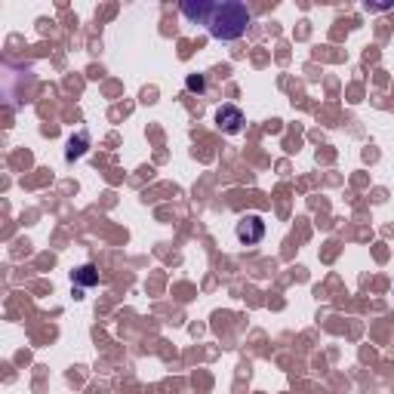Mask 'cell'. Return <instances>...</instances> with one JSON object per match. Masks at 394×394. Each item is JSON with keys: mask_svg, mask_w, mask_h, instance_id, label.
I'll use <instances>...</instances> for the list:
<instances>
[{"mask_svg": "<svg viewBox=\"0 0 394 394\" xmlns=\"http://www.w3.org/2000/svg\"><path fill=\"white\" fill-rule=\"evenodd\" d=\"M250 22H253V13L247 10V4L240 0H225V4H216L213 13L207 19V31L209 37L216 40H238L247 35Z\"/></svg>", "mask_w": 394, "mask_h": 394, "instance_id": "obj_1", "label": "cell"}, {"mask_svg": "<svg viewBox=\"0 0 394 394\" xmlns=\"http://www.w3.org/2000/svg\"><path fill=\"white\" fill-rule=\"evenodd\" d=\"M234 238H238L244 247H256L259 240L265 238V219H262L259 213H247V216H240L238 225H234Z\"/></svg>", "mask_w": 394, "mask_h": 394, "instance_id": "obj_2", "label": "cell"}, {"mask_svg": "<svg viewBox=\"0 0 394 394\" xmlns=\"http://www.w3.org/2000/svg\"><path fill=\"white\" fill-rule=\"evenodd\" d=\"M244 111H240L238 105H222L216 108V127L222 133H228V136H238L240 130H244Z\"/></svg>", "mask_w": 394, "mask_h": 394, "instance_id": "obj_3", "label": "cell"}, {"mask_svg": "<svg viewBox=\"0 0 394 394\" xmlns=\"http://www.w3.org/2000/svg\"><path fill=\"white\" fill-rule=\"evenodd\" d=\"M213 6H216V4H207V0H185V4H182L179 10H182V16H185L188 22H200V25H207L209 13H213Z\"/></svg>", "mask_w": 394, "mask_h": 394, "instance_id": "obj_4", "label": "cell"}, {"mask_svg": "<svg viewBox=\"0 0 394 394\" xmlns=\"http://www.w3.org/2000/svg\"><path fill=\"white\" fill-rule=\"evenodd\" d=\"M71 283H74L78 290L96 287V283H99V271H96V265H80V268H74V271H71Z\"/></svg>", "mask_w": 394, "mask_h": 394, "instance_id": "obj_5", "label": "cell"}, {"mask_svg": "<svg viewBox=\"0 0 394 394\" xmlns=\"http://www.w3.org/2000/svg\"><path fill=\"white\" fill-rule=\"evenodd\" d=\"M87 148H90V133L80 130L78 136H71L68 145H65V161H78V157L87 154Z\"/></svg>", "mask_w": 394, "mask_h": 394, "instance_id": "obj_6", "label": "cell"}, {"mask_svg": "<svg viewBox=\"0 0 394 394\" xmlns=\"http://www.w3.org/2000/svg\"><path fill=\"white\" fill-rule=\"evenodd\" d=\"M185 90H188V93H204V90H207V78H204V74H188V78H185Z\"/></svg>", "mask_w": 394, "mask_h": 394, "instance_id": "obj_7", "label": "cell"}]
</instances>
